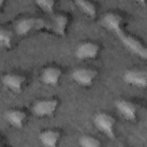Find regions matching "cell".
Listing matches in <instances>:
<instances>
[{
  "instance_id": "cell-17",
  "label": "cell",
  "mask_w": 147,
  "mask_h": 147,
  "mask_svg": "<svg viewBox=\"0 0 147 147\" xmlns=\"http://www.w3.org/2000/svg\"><path fill=\"white\" fill-rule=\"evenodd\" d=\"M36 5L42 9L47 14H54V8L56 5V0H34Z\"/></svg>"
},
{
  "instance_id": "cell-6",
  "label": "cell",
  "mask_w": 147,
  "mask_h": 147,
  "mask_svg": "<svg viewBox=\"0 0 147 147\" xmlns=\"http://www.w3.org/2000/svg\"><path fill=\"white\" fill-rule=\"evenodd\" d=\"M101 51V45L94 40H84L79 42L75 49V55L78 60H94Z\"/></svg>"
},
{
  "instance_id": "cell-14",
  "label": "cell",
  "mask_w": 147,
  "mask_h": 147,
  "mask_svg": "<svg viewBox=\"0 0 147 147\" xmlns=\"http://www.w3.org/2000/svg\"><path fill=\"white\" fill-rule=\"evenodd\" d=\"M14 32L9 25H2L0 29V44L3 48L9 49L13 46Z\"/></svg>"
},
{
  "instance_id": "cell-18",
  "label": "cell",
  "mask_w": 147,
  "mask_h": 147,
  "mask_svg": "<svg viewBox=\"0 0 147 147\" xmlns=\"http://www.w3.org/2000/svg\"><path fill=\"white\" fill-rule=\"evenodd\" d=\"M134 1H137V2H139V3H141V5H145V3L147 2V0H134Z\"/></svg>"
},
{
  "instance_id": "cell-15",
  "label": "cell",
  "mask_w": 147,
  "mask_h": 147,
  "mask_svg": "<svg viewBox=\"0 0 147 147\" xmlns=\"http://www.w3.org/2000/svg\"><path fill=\"white\" fill-rule=\"evenodd\" d=\"M72 1L85 15L92 18L96 16V6L92 0H72Z\"/></svg>"
},
{
  "instance_id": "cell-8",
  "label": "cell",
  "mask_w": 147,
  "mask_h": 147,
  "mask_svg": "<svg viewBox=\"0 0 147 147\" xmlns=\"http://www.w3.org/2000/svg\"><path fill=\"white\" fill-rule=\"evenodd\" d=\"M63 75V68L57 63H52L42 68L40 72V80L45 85L55 86L60 83Z\"/></svg>"
},
{
  "instance_id": "cell-5",
  "label": "cell",
  "mask_w": 147,
  "mask_h": 147,
  "mask_svg": "<svg viewBox=\"0 0 147 147\" xmlns=\"http://www.w3.org/2000/svg\"><path fill=\"white\" fill-rule=\"evenodd\" d=\"M60 105V100L57 98H45V99H39L37 100L31 108V111L38 116V117H46V116H52L57 107Z\"/></svg>"
},
{
  "instance_id": "cell-19",
  "label": "cell",
  "mask_w": 147,
  "mask_h": 147,
  "mask_svg": "<svg viewBox=\"0 0 147 147\" xmlns=\"http://www.w3.org/2000/svg\"><path fill=\"white\" fill-rule=\"evenodd\" d=\"M5 1H6V0H0V6H1V7H3V5H5Z\"/></svg>"
},
{
  "instance_id": "cell-11",
  "label": "cell",
  "mask_w": 147,
  "mask_h": 147,
  "mask_svg": "<svg viewBox=\"0 0 147 147\" xmlns=\"http://www.w3.org/2000/svg\"><path fill=\"white\" fill-rule=\"evenodd\" d=\"M123 80L129 85L145 88L147 87V69H129L124 72Z\"/></svg>"
},
{
  "instance_id": "cell-13",
  "label": "cell",
  "mask_w": 147,
  "mask_h": 147,
  "mask_svg": "<svg viewBox=\"0 0 147 147\" xmlns=\"http://www.w3.org/2000/svg\"><path fill=\"white\" fill-rule=\"evenodd\" d=\"M51 18L54 24L53 32L57 36L65 37L68 26L70 24V18H71L70 15L68 13H55V14H52Z\"/></svg>"
},
{
  "instance_id": "cell-3",
  "label": "cell",
  "mask_w": 147,
  "mask_h": 147,
  "mask_svg": "<svg viewBox=\"0 0 147 147\" xmlns=\"http://www.w3.org/2000/svg\"><path fill=\"white\" fill-rule=\"evenodd\" d=\"M93 123L96 126V129H99L108 138L115 139L116 137L115 127H116L117 119L113 114L107 113V111H99L94 115Z\"/></svg>"
},
{
  "instance_id": "cell-4",
  "label": "cell",
  "mask_w": 147,
  "mask_h": 147,
  "mask_svg": "<svg viewBox=\"0 0 147 147\" xmlns=\"http://www.w3.org/2000/svg\"><path fill=\"white\" fill-rule=\"evenodd\" d=\"M29 77L23 71H10L2 76V84L15 93H22L24 87L28 85Z\"/></svg>"
},
{
  "instance_id": "cell-7",
  "label": "cell",
  "mask_w": 147,
  "mask_h": 147,
  "mask_svg": "<svg viewBox=\"0 0 147 147\" xmlns=\"http://www.w3.org/2000/svg\"><path fill=\"white\" fill-rule=\"evenodd\" d=\"M71 79L78 85L87 87L91 86L98 76V70L90 67H78L71 71Z\"/></svg>"
},
{
  "instance_id": "cell-1",
  "label": "cell",
  "mask_w": 147,
  "mask_h": 147,
  "mask_svg": "<svg viewBox=\"0 0 147 147\" xmlns=\"http://www.w3.org/2000/svg\"><path fill=\"white\" fill-rule=\"evenodd\" d=\"M102 25L108 30L113 31L116 37L122 41V44L134 55L147 60V45L142 42L138 37L132 34L130 31L125 30V18L122 11L110 10L102 16Z\"/></svg>"
},
{
  "instance_id": "cell-2",
  "label": "cell",
  "mask_w": 147,
  "mask_h": 147,
  "mask_svg": "<svg viewBox=\"0 0 147 147\" xmlns=\"http://www.w3.org/2000/svg\"><path fill=\"white\" fill-rule=\"evenodd\" d=\"M15 33L17 36H25L32 31H40V30H54V24L52 18L38 17V16H25L16 21L15 25Z\"/></svg>"
},
{
  "instance_id": "cell-12",
  "label": "cell",
  "mask_w": 147,
  "mask_h": 147,
  "mask_svg": "<svg viewBox=\"0 0 147 147\" xmlns=\"http://www.w3.org/2000/svg\"><path fill=\"white\" fill-rule=\"evenodd\" d=\"M63 131L60 127H48L39 132L38 138L40 142L46 147H55L62 139Z\"/></svg>"
},
{
  "instance_id": "cell-16",
  "label": "cell",
  "mask_w": 147,
  "mask_h": 147,
  "mask_svg": "<svg viewBox=\"0 0 147 147\" xmlns=\"http://www.w3.org/2000/svg\"><path fill=\"white\" fill-rule=\"evenodd\" d=\"M78 144L83 147H99L101 146V140H99L98 138H95L92 134H83L79 137Z\"/></svg>"
},
{
  "instance_id": "cell-9",
  "label": "cell",
  "mask_w": 147,
  "mask_h": 147,
  "mask_svg": "<svg viewBox=\"0 0 147 147\" xmlns=\"http://www.w3.org/2000/svg\"><path fill=\"white\" fill-rule=\"evenodd\" d=\"M29 109L25 107H15V108H10L6 111L5 117L7 119V122L17 129H22L25 123L29 119Z\"/></svg>"
},
{
  "instance_id": "cell-10",
  "label": "cell",
  "mask_w": 147,
  "mask_h": 147,
  "mask_svg": "<svg viewBox=\"0 0 147 147\" xmlns=\"http://www.w3.org/2000/svg\"><path fill=\"white\" fill-rule=\"evenodd\" d=\"M116 109L122 114L124 118L127 121L134 122L138 116V110H139V103L137 100L132 99H118L115 102Z\"/></svg>"
}]
</instances>
